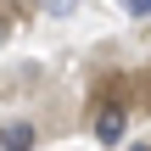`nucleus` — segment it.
I'll return each instance as SVG.
<instances>
[{
	"instance_id": "obj_1",
	"label": "nucleus",
	"mask_w": 151,
	"mask_h": 151,
	"mask_svg": "<svg viewBox=\"0 0 151 151\" xmlns=\"http://www.w3.org/2000/svg\"><path fill=\"white\" fill-rule=\"evenodd\" d=\"M129 123H134V112H129V101H118V95H101V101L90 106V129H95L101 146H118V140L129 134Z\"/></svg>"
},
{
	"instance_id": "obj_2",
	"label": "nucleus",
	"mask_w": 151,
	"mask_h": 151,
	"mask_svg": "<svg viewBox=\"0 0 151 151\" xmlns=\"http://www.w3.org/2000/svg\"><path fill=\"white\" fill-rule=\"evenodd\" d=\"M34 146H39V129H34L28 118L0 123V151H34Z\"/></svg>"
},
{
	"instance_id": "obj_3",
	"label": "nucleus",
	"mask_w": 151,
	"mask_h": 151,
	"mask_svg": "<svg viewBox=\"0 0 151 151\" xmlns=\"http://www.w3.org/2000/svg\"><path fill=\"white\" fill-rule=\"evenodd\" d=\"M129 11L134 17H151V0H129Z\"/></svg>"
},
{
	"instance_id": "obj_4",
	"label": "nucleus",
	"mask_w": 151,
	"mask_h": 151,
	"mask_svg": "<svg viewBox=\"0 0 151 151\" xmlns=\"http://www.w3.org/2000/svg\"><path fill=\"white\" fill-rule=\"evenodd\" d=\"M0 39H6V17H0Z\"/></svg>"
},
{
	"instance_id": "obj_5",
	"label": "nucleus",
	"mask_w": 151,
	"mask_h": 151,
	"mask_svg": "<svg viewBox=\"0 0 151 151\" xmlns=\"http://www.w3.org/2000/svg\"><path fill=\"white\" fill-rule=\"evenodd\" d=\"M134 151H151V146H134Z\"/></svg>"
}]
</instances>
